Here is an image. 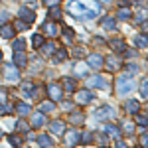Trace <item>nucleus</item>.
<instances>
[{"instance_id": "nucleus-1", "label": "nucleus", "mask_w": 148, "mask_h": 148, "mask_svg": "<svg viewBox=\"0 0 148 148\" xmlns=\"http://www.w3.org/2000/svg\"><path fill=\"white\" fill-rule=\"evenodd\" d=\"M67 10L81 20H93L99 14V4L95 0H75L67 4Z\"/></svg>"}, {"instance_id": "nucleus-2", "label": "nucleus", "mask_w": 148, "mask_h": 148, "mask_svg": "<svg viewBox=\"0 0 148 148\" xmlns=\"http://www.w3.org/2000/svg\"><path fill=\"white\" fill-rule=\"evenodd\" d=\"M134 87L136 85H134V79L130 75H119L116 77V93L119 95H126V93L132 91Z\"/></svg>"}, {"instance_id": "nucleus-3", "label": "nucleus", "mask_w": 148, "mask_h": 148, "mask_svg": "<svg viewBox=\"0 0 148 148\" xmlns=\"http://www.w3.org/2000/svg\"><path fill=\"white\" fill-rule=\"evenodd\" d=\"M2 73H4V77L10 81H16L20 77V69L16 67L14 63H4V67H2Z\"/></svg>"}, {"instance_id": "nucleus-4", "label": "nucleus", "mask_w": 148, "mask_h": 148, "mask_svg": "<svg viewBox=\"0 0 148 148\" xmlns=\"http://www.w3.org/2000/svg\"><path fill=\"white\" fill-rule=\"evenodd\" d=\"M85 85H87V87H101V89H105V87H107V81H105V77H101V75L97 73V75L89 77V79H85Z\"/></svg>"}, {"instance_id": "nucleus-5", "label": "nucleus", "mask_w": 148, "mask_h": 148, "mask_svg": "<svg viewBox=\"0 0 148 148\" xmlns=\"http://www.w3.org/2000/svg\"><path fill=\"white\" fill-rule=\"evenodd\" d=\"M97 119H114V116H116V111H114L113 107H107V105H105V107H101V109H97Z\"/></svg>"}, {"instance_id": "nucleus-6", "label": "nucleus", "mask_w": 148, "mask_h": 148, "mask_svg": "<svg viewBox=\"0 0 148 148\" xmlns=\"http://www.w3.org/2000/svg\"><path fill=\"white\" fill-rule=\"evenodd\" d=\"M87 63H89L93 69H101L103 67V57H101V53H89V56H87Z\"/></svg>"}, {"instance_id": "nucleus-7", "label": "nucleus", "mask_w": 148, "mask_h": 148, "mask_svg": "<svg viewBox=\"0 0 148 148\" xmlns=\"http://www.w3.org/2000/svg\"><path fill=\"white\" fill-rule=\"evenodd\" d=\"M93 101V93L89 89H83V91H77V103L79 105H87V103Z\"/></svg>"}, {"instance_id": "nucleus-8", "label": "nucleus", "mask_w": 148, "mask_h": 148, "mask_svg": "<svg viewBox=\"0 0 148 148\" xmlns=\"http://www.w3.org/2000/svg\"><path fill=\"white\" fill-rule=\"evenodd\" d=\"M47 93H49L51 101H59V99H61V89H59L57 83H49V85H47Z\"/></svg>"}, {"instance_id": "nucleus-9", "label": "nucleus", "mask_w": 148, "mask_h": 148, "mask_svg": "<svg viewBox=\"0 0 148 148\" xmlns=\"http://www.w3.org/2000/svg\"><path fill=\"white\" fill-rule=\"evenodd\" d=\"M49 132H53V134H63V132H65V123H63V121H51Z\"/></svg>"}, {"instance_id": "nucleus-10", "label": "nucleus", "mask_w": 148, "mask_h": 148, "mask_svg": "<svg viewBox=\"0 0 148 148\" xmlns=\"http://www.w3.org/2000/svg\"><path fill=\"white\" fill-rule=\"evenodd\" d=\"M114 18H119V20H130V18H132L130 6H121V8L116 10V16H114Z\"/></svg>"}, {"instance_id": "nucleus-11", "label": "nucleus", "mask_w": 148, "mask_h": 148, "mask_svg": "<svg viewBox=\"0 0 148 148\" xmlns=\"http://www.w3.org/2000/svg\"><path fill=\"white\" fill-rule=\"evenodd\" d=\"M18 16H20V18H24V20H26V24H32L36 20V14H34V12H30V8H20Z\"/></svg>"}, {"instance_id": "nucleus-12", "label": "nucleus", "mask_w": 148, "mask_h": 148, "mask_svg": "<svg viewBox=\"0 0 148 148\" xmlns=\"http://www.w3.org/2000/svg\"><path fill=\"white\" fill-rule=\"evenodd\" d=\"M61 85H63V89H65L67 93H75V91H77V87H75V81L71 79V77H63Z\"/></svg>"}, {"instance_id": "nucleus-13", "label": "nucleus", "mask_w": 148, "mask_h": 148, "mask_svg": "<svg viewBox=\"0 0 148 148\" xmlns=\"http://www.w3.org/2000/svg\"><path fill=\"white\" fill-rule=\"evenodd\" d=\"M0 36H2V38H14V28H12L10 24H2V26H0Z\"/></svg>"}, {"instance_id": "nucleus-14", "label": "nucleus", "mask_w": 148, "mask_h": 148, "mask_svg": "<svg viewBox=\"0 0 148 148\" xmlns=\"http://www.w3.org/2000/svg\"><path fill=\"white\" fill-rule=\"evenodd\" d=\"M146 18H148V8H146V6H140V10H138L136 16H134V22H136V24H142Z\"/></svg>"}, {"instance_id": "nucleus-15", "label": "nucleus", "mask_w": 148, "mask_h": 148, "mask_svg": "<svg viewBox=\"0 0 148 148\" xmlns=\"http://www.w3.org/2000/svg\"><path fill=\"white\" fill-rule=\"evenodd\" d=\"M103 28H105V30H114V28H116V18H114V16L103 18Z\"/></svg>"}, {"instance_id": "nucleus-16", "label": "nucleus", "mask_w": 148, "mask_h": 148, "mask_svg": "<svg viewBox=\"0 0 148 148\" xmlns=\"http://www.w3.org/2000/svg\"><path fill=\"white\" fill-rule=\"evenodd\" d=\"M14 63H16L18 67H26V53H24L22 49L14 53Z\"/></svg>"}, {"instance_id": "nucleus-17", "label": "nucleus", "mask_w": 148, "mask_h": 148, "mask_svg": "<svg viewBox=\"0 0 148 148\" xmlns=\"http://www.w3.org/2000/svg\"><path fill=\"white\" fill-rule=\"evenodd\" d=\"M53 49H56L53 42H44V44L40 46V51H42L44 56H51V53H53Z\"/></svg>"}, {"instance_id": "nucleus-18", "label": "nucleus", "mask_w": 148, "mask_h": 148, "mask_svg": "<svg viewBox=\"0 0 148 148\" xmlns=\"http://www.w3.org/2000/svg\"><path fill=\"white\" fill-rule=\"evenodd\" d=\"M125 107H126V111H128V113H134V114L140 111V105H138L136 101H132V99H130V101H126Z\"/></svg>"}, {"instance_id": "nucleus-19", "label": "nucleus", "mask_w": 148, "mask_h": 148, "mask_svg": "<svg viewBox=\"0 0 148 148\" xmlns=\"http://www.w3.org/2000/svg\"><path fill=\"white\" fill-rule=\"evenodd\" d=\"M42 125H44V114H42V113H36L34 116H32V126L38 128V126H42Z\"/></svg>"}, {"instance_id": "nucleus-20", "label": "nucleus", "mask_w": 148, "mask_h": 148, "mask_svg": "<svg viewBox=\"0 0 148 148\" xmlns=\"http://www.w3.org/2000/svg\"><path fill=\"white\" fill-rule=\"evenodd\" d=\"M16 111H18V114H20V116H24V114L30 113V105H26V103H18Z\"/></svg>"}, {"instance_id": "nucleus-21", "label": "nucleus", "mask_w": 148, "mask_h": 148, "mask_svg": "<svg viewBox=\"0 0 148 148\" xmlns=\"http://www.w3.org/2000/svg\"><path fill=\"white\" fill-rule=\"evenodd\" d=\"M119 132H121V130H119V128H116V126H113V125H105V134H109V136H119Z\"/></svg>"}, {"instance_id": "nucleus-22", "label": "nucleus", "mask_w": 148, "mask_h": 148, "mask_svg": "<svg viewBox=\"0 0 148 148\" xmlns=\"http://www.w3.org/2000/svg\"><path fill=\"white\" fill-rule=\"evenodd\" d=\"M65 57H67V51H65V49H57L51 61H53V63H57V61H61V59H65Z\"/></svg>"}, {"instance_id": "nucleus-23", "label": "nucleus", "mask_w": 148, "mask_h": 148, "mask_svg": "<svg viewBox=\"0 0 148 148\" xmlns=\"http://www.w3.org/2000/svg\"><path fill=\"white\" fill-rule=\"evenodd\" d=\"M44 30H46V32H47L49 36H56V34H57V26H56L53 22H51V24H49V22L44 24Z\"/></svg>"}, {"instance_id": "nucleus-24", "label": "nucleus", "mask_w": 148, "mask_h": 148, "mask_svg": "<svg viewBox=\"0 0 148 148\" xmlns=\"http://www.w3.org/2000/svg\"><path fill=\"white\" fill-rule=\"evenodd\" d=\"M134 44H136L138 47H146L148 46V38L146 36H136V38H134Z\"/></svg>"}, {"instance_id": "nucleus-25", "label": "nucleus", "mask_w": 148, "mask_h": 148, "mask_svg": "<svg viewBox=\"0 0 148 148\" xmlns=\"http://www.w3.org/2000/svg\"><path fill=\"white\" fill-rule=\"evenodd\" d=\"M42 44H44V36L42 34H34L32 36V46L34 47H40Z\"/></svg>"}, {"instance_id": "nucleus-26", "label": "nucleus", "mask_w": 148, "mask_h": 148, "mask_svg": "<svg viewBox=\"0 0 148 148\" xmlns=\"http://www.w3.org/2000/svg\"><path fill=\"white\" fill-rule=\"evenodd\" d=\"M77 138H79V132H77V130H71V132H69V136L65 138V142H67V144H75V142H77Z\"/></svg>"}, {"instance_id": "nucleus-27", "label": "nucleus", "mask_w": 148, "mask_h": 148, "mask_svg": "<svg viewBox=\"0 0 148 148\" xmlns=\"http://www.w3.org/2000/svg\"><path fill=\"white\" fill-rule=\"evenodd\" d=\"M111 47H114V49H125V42L121 40V38H116V40H111Z\"/></svg>"}, {"instance_id": "nucleus-28", "label": "nucleus", "mask_w": 148, "mask_h": 148, "mask_svg": "<svg viewBox=\"0 0 148 148\" xmlns=\"http://www.w3.org/2000/svg\"><path fill=\"white\" fill-rule=\"evenodd\" d=\"M38 144L40 146H49L51 144V138L47 136V134H42V136H38Z\"/></svg>"}, {"instance_id": "nucleus-29", "label": "nucleus", "mask_w": 148, "mask_h": 148, "mask_svg": "<svg viewBox=\"0 0 148 148\" xmlns=\"http://www.w3.org/2000/svg\"><path fill=\"white\" fill-rule=\"evenodd\" d=\"M123 128H125V134H132V132H134V125H132L130 121H125V123H123Z\"/></svg>"}, {"instance_id": "nucleus-30", "label": "nucleus", "mask_w": 148, "mask_h": 148, "mask_svg": "<svg viewBox=\"0 0 148 148\" xmlns=\"http://www.w3.org/2000/svg\"><path fill=\"white\" fill-rule=\"evenodd\" d=\"M69 121L75 123V125H79V123H83V116H81V113H71L69 114Z\"/></svg>"}, {"instance_id": "nucleus-31", "label": "nucleus", "mask_w": 148, "mask_h": 148, "mask_svg": "<svg viewBox=\"0 0 148 148\" xmlns=\"http://www.w3.org/2000/svg\"><path fill=\"white\" fill-rule=\"evenodd\" d=\"M49 16L56 18V20H59V18H61V10H59L57 6H51V8H49Z\"/></svg>"}, {"instance_id": "nucleus-32", "label": "nucleus", "mask_w": 148, "mask_h": 148, "mask_svg": "<svg viewBox=\"0 0 148 148\" xmlns=\"http://www.w3.org/2000/svg\"><path fill=\"white\" fill-rule=\"evenodd\" d=\"M38 109H40V111H44V113H47V111H53V103H51V101L42 103V105H40Z\"/></svg>"}, {"instance_id": "nucleus-33", "label": "nucleus", "mask_w": 148, "mask_h": 148, "mask_svg": "<svg viewBox=\"0 0 148 148\" xmlns=\"http://www.w3.org/2000/svg\"><path fill=\"white\" fill-rule=\"evenodd\" d=\"M136 123H138V125H142V126H148V114H138Z\"/></svg>"}, {"instance_id": "nucleus-34", "label": "nucleus", "mask_w": 148, "mask_h": 148, "mask_svg": "<svg viewBox=\"0 0 148 148\" xmlns=\"http://www.w3.org/2000/svg\"><path fill=\"white\" fill-rule=\"evenodd\" d=\"M12 46H14V49H16V51H20V49H24V46H26V44H24L22 38H20V40H16V42H14Z\"/></svg>"}, {"instance_id": "nucleus-35", "label": "nucleus", "mask_w": 148, "mask_h": 148, "mask_svg": "<svg viewBox=\"0 0 148 148\" xmlns=\"http://www.w3.org/2000/svg\"><path fill=\"white\" fill-rule=\"evenodd\" d=\"M140 93H142V97H146V99H148V81H146V79L142 81V87H140Z\"/></svg>"}, {"instance_id": "nucleus-36", "label": "nucleus", "mask_w": 148, "mask_h": 148, "mask_svg": "<svg viewBox=\"0 0 148 148\" xmlns=\"http://www.w3.org/2000/svg\"><path fill=\"white\" fill-rule=\"evenodd\" d=\"M79 140H81V142H85V144H87V142H91V140H93V136L89 134V132H87V134H81V138H79Z\"/></svg>"}, {"instance_id": "nucleus-37", "label": "nucleus", "mask_w": 148, "mask_h": 148, "mask_svg": "<svg viewBox=\"0 0 148 148\" xmlns=\"http://www.w3.org/2000/svg\"><path fill=\"white\" fill-rule=\"evenodd\" d=\"M126 71H128V73H136L138 67L134 65V63H128V65H126Z\"/></svg>"}, {"instance_id": "nucleus-38", "label": "nucleus", "mask_w": 148, "mask_h": 148, "mask_svg": "<svg viewBox=\"0 0 148 148\" xmlns=\"http://www.w3.org/2000/svg\"><path fill=\"white\" fill-rule=\"evenodd\" d=\"M14 28H16V30H20V32H24V30H26V28H28V24H20V20H18V22H16V26H14Z\"/></svg>"}, {"instance_id": "nucleus-39", "label": "nucleus", "mask_w": 148, "mask_h": 148, "mask_svg": "<svg viewBox=\"0 0 148 148\" xmlns=\"http://www.w3.org/2000/svg\"><path fill=\"white\" fill-rule=\"evenodd\" d=\"M83 53H85V51H83L81 47H75V49H73V56L75 57H83Z\"/></svg>"}, {"instance_id": "nucleus-40", "label": "nucleus", "mask_w": 148, "mask_h": 148, "mask_svg": "<svg viewBox=\"0 0 148 148\" xmlns=\"http://www.w3.org/2000/svg\"><path fill=\"white\" fill-rule=\"evenodd\" d=\"M46 2V6H57L59 4V0H44Z\"/></svg>"}, {"instance_id": "nucleus-41", "label": "nucleus", "mask_w": 148, "mask_h": 148, "mask_svg": "<svg viewBox=\"0 0 148 148\" xmlns=\"http://www.w3.org/2000/svg\"><path fill=\"white\" fill-rule=\"evenodd\" d=\"M125 56L126 57H134V56H136V51H134V49H125Z\"/></svg>"}, {"instance_id": "nucleus-42", "label": "nucleus", "mask_w": 148, "mask_h": 148, "mask_svg": "<svg viewBox=\"0 0 148 148\" xmlns=\"http://www.w3.org/2000/svg\"><path fill=\"white\" fill-rule=\"evenodd\" d=\"M140 144H144V146H146V144H148V134H144V136L140 138Z\"/></svg>"}, {"instance_id": "nucleus-43", "label": "nucleus", "mask_w": 148, "mask_h": 148, "mask_svg": "<svg viewBox=\"0 0 148 148\" xmlns=\"http://www.w3.org/2000/svg\"><path fill=\"white\" fill-rule=\"evenodd\" d=\"M10 142H12V144H20V138H16V136H10Z\"/></svg>"}, {"instance_id": "nucleus-44", "label": "nucleus", "mask_w": 148, "mask_h": 148, "mask_svg": "<svg viewBox=\"0 0 148 148\" xmlns=\"http://www.w3.org/2000/svg\"><path fill=\"white\" fill-rule=\"evenodd\" d=\"M6 99V93H4V89H0V103Z\"/></svg>"}, {"instance_id": "nucleus-45", "label": "nucleus", "mask_w": 148, "mask_h": 148, "mask_svg": "<svg viewBox=\"0 0 148 148\" xmlns=\"http://www.w3.org/2000/svg\"><path fill=\"white\" fill-rule=\"evenodd\" d=\"M142 30H144V32H146V34H148V22H146V20L142 22Z\"/></svg>"}, {"instance_id": "nucleus-46", "label": "nucleus", "mask_w": 148, "mask_h": 148, "mask_svg": "<svg viewBox=\"0 0 148 148\" xmlns=\"http://www.w3.org/2000/svg\"><path fill=\"white\" fill-rule=\"evenodd\" d=\"M0 136H2V132H0Z\"/></svg>"}, {"instance_id": "nucleus-47", "label": "nucleus", "mask_w": 148, "mask_h": 148, "mask_svg": "<svg viewBox=\"0 0 148 148\" xmlns=\"http://www.w3.org/2000/svg\"><path fill=\"white\" fill-rule=\"evenodd\" d=\"M0 59H2V56H0Z\"/></svg>"}]
</instances>
